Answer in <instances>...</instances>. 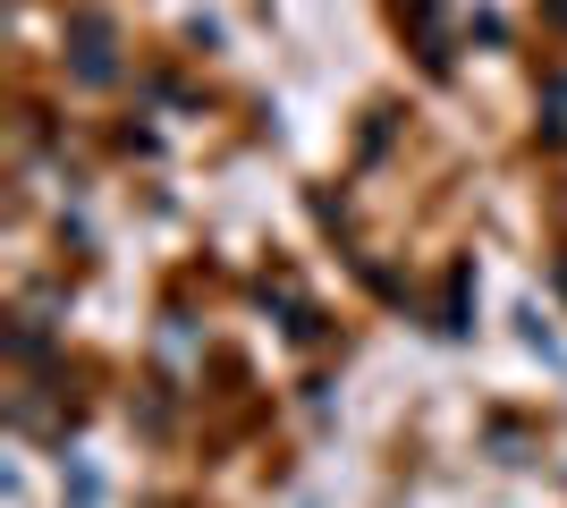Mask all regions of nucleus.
<instances>
[{
	"label": "nucleus",
	"mask_w": 567,
	"mask_h": 508,
	"mask_svg": "<svg viewBox=\"0 0 567 508\" xmlns=\"http://www.w3.org/2000/svg\"><path fill=\"white\" fill-rule=\"evenodd\" d=\"M543 136H550V145H567V76L550 85V120H543Z\"/></svg>",
	"instance_id": "7ed1b4c3"
},
{
	"label": "nucleus",
	"mask_w": 567,
	"mask_h": 508,
	"mask_svg": "<svg viewBox=\"0 0 567 508\" xmlns=\"http://www.w3.org/2000/svg\"><path fill=\"white\" fill-rule=\"evenodd\" d=\"M69 51H76V76H85V85H111L118 76V43H111V18H102V9H76L69 18Z\"/></svg>",
	"instance_id": "f257e3e1"
},
{
	"label": "nucleus",
	"mask_w": 567,
	"mask_h": 508,
	"mask_svg": "<svg viewBox=\"0 0 567 508\" xmlns=\"http://www.w3.org/2000/svg\"><path fill=\"white\" fill-rule=\"evenodd\" d=\"M51 314H60V297H51V289H34L18 305V331H9V339H18V356H43V348H51Z\"/></svg>",
	"instance_id": "f03ea898"
}]
</instances>
